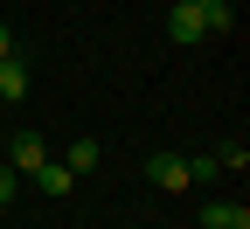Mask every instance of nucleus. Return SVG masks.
<instances>
[{"label":"nucleus","instance_id":"nucleus-1","mask_svg":"<svg viewBox=\"0 0 250 229\" xmlns=\"http://www.w3.org/2000/svg\"><path fill=\"white\" fill-rule=\"evenodd\" d=\"M146 181H153V187H167V194L195 187V174H188V160H181V153H153V160H146Z\"/></svg>","mask_w":250,"mask_h":229},{"label":"nucleus","instance_id":"nucleus-2","mask_svg":"<svg viewBox=\"0 0 250 229\" xmlns=\"http://www.w3.org/2000/svg\"><path fill=\"white\" fill-rule=\"evenodd\" d=\"M167 35L188 49V42H202L208 35V21H202V7H188V0H174V14H167Z\"/></svg>","mask_w":250,"mask_h":229},{"label":"nucleus","instance_id":"nucleus-3","mask_svg":"<svg viewBox=\"0 0 250 229\" xmlns=\"http://www.w3.org/2000/svg\"><path fill=\"white\" fill-rule=\"evenodd\" d=\"M21 97H28V62L7 56V62H0V104H21Z\"/></svg>","mask_w":250,"mask_h":229},{"label":"nucleus","instance_id":"nucleus-4","mask_svg":"<svg viewBox=\"0 0 250 229\" xmlns=\"http://www.w3.org/2000/svg\"><path fill=\"white\" fill-rule=\"evenodd\" d=\"M202 229H250V208H243V202H236V208H229V202H208V208H202Z\"/></svg>","mask_w":250,"mask_h":229},{"label":"nucleus","instance_id":"nucleus-5","mask_svg":"<svg viewBox=\"0 0 250 229\" xmlns=\"http://www.w3.org/2000/svg\"><path fill=\"white\" fill-rule=\"evenodd\" d=\"M42 160H49V146H42L35 132H14V174H35Z\"/></svg>","mask_w":250,"mask_h":229},{"label":"nucleus","instance_id":"nucleus-6","mask_svg":"<svg viewBox=\"0 0 250 229\" xmlns=\"http://www.w3.org/2000/svg\"><path fill=\"white\" fill-rule=\"evenodd\" d=\"M70 181H77L70 167H49V160H42V167H35V187L49 194V202H62V194H70Z\"/></svg>","mask_w":250,"mask_h":229},{"label":"nucleus","instance_id":"nucleus-7","mask_svg":"<svg viewBox=\"0 0 250 229\" xmlns=\"http://www.w3.org/2000/svg\"><path fill=\"white\" fill-rule=\"evenodd\" d=\"M70 174H90L98 167V139H70V160H62Z\"/></svg>","mask_w":250,"mask_h":229},{"label":"nucleus","instance_id":"nucleus-8","mask_svg":"<svg viewBox=\"0 0 250 229\" xmlns=\"http://www.w3.org/2000/svg\"><path fill=\"white\" fill-rule=\"evenodd\" d=\"M215 167H223V174H229V167H236V174H243V167H250V153H243V146H236V139H229V146H223V153H215Z\"/></svg>","mask_w":250,"mask_h":229},{"label":"nucleus","instance_id":"nucleus-9","mask_svg":"<svg viewBox=\"0 0 250 229\" xmlns=\"http://www.w3.org/2000/svg\"><path fill=\"white\" fill-rule=\"evenodd\" d=\"M14 202V167H0V208Z\"/></svg>","mask_w":250,"mask_h":229},{"label":"nucleus","instance_id":"nucleus-10","mask_svg":"<svg viewBox=\"0 0 250 229\" xmlns=\"http://www.w3.org/2000/svg\"><path fill=\"white\" fill-rule=\"evenodd\" d=\"M14 56V35H7V21H0V62H7Z\"/></svg>","mask_w":250,"mask_h":229},{"label":"nucleus","instance_id":"nucleus-11","mask_svg":"<svg viewBox=\"0 0 250 229\" xmlns=\"http://www.w3.org/2000/svg\"><path fill=\"white\" fill-rule=\"evenodd\" d=\"M188 7H202V14H208V7H223V0H188Z\"/></svg>","mask_w":250,"mask_h":229}]
</instances>
